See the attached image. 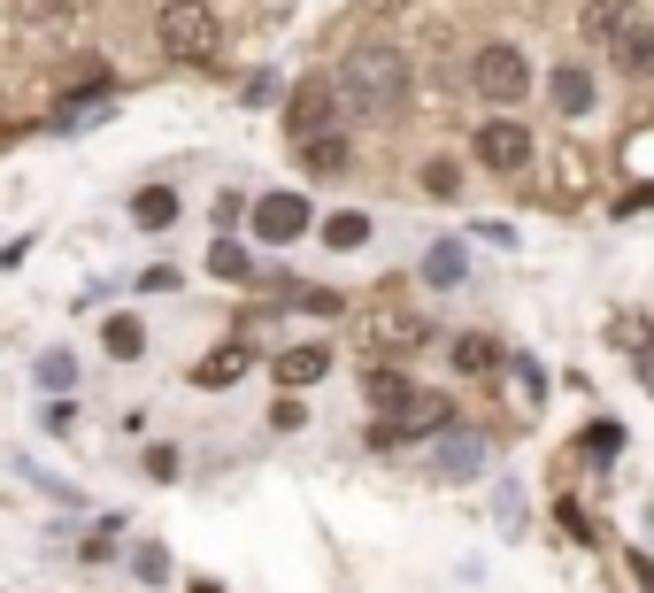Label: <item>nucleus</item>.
Instances as JSON below:
<instances>
[{
    "label": "nucleus",
    "instance_id": "nucleus-16",
    "mask_svg": "<svg viewBox=\"0 0 654 593\" xmlns=\"http://www.w3.org/2000/svg\"><path fill=\"white\" fill-rule=\"evenodd\" d=\"M323 370H332V348H285L278 355V386H316Z\"/></svg>",
    "mask_w": 654,
    "mask_h": 593
},
{
    "label": "nucleus",
    "instance_id": "nucleus-6",
    "mask_svg": "<svg viewBox=\"0 0 654 593\" xmlns=\"http://www.w3.org/2000/svg\"><path fill=\"white\" fill-rule=\"evenodd\" d=\"M485 463H493L485 432H432V447H424V470L432 478H477Z\"/></svg>",
    "mask_w": 654,
    "mask_h": 593
},
{
    "label": "nucleus",
    "instance_id": "nucleus-9",
    "mask_svg": "<svg viewBox=\"0 0 654 593\" xmlns=\"http://www.w3.org/2000/svg\"><path fill=\"white\" fill-rule=\"evenodd\" d=\"M308 216H316V209H308L300 193H262L247 224H255V239H270V247H285V239H300V231H308Z\"/></svg>",
    "mask_w": 654,
    "mask_h": 593
},
{
    "label": "nucleus",
    "instance_id": "nucleus-35",
    "mask_svg": "<svg viewBox=\"0 0 654 593\" xmlns=\"http://www.w3.org/2000/svg\"><path fill=\"white\" fill-rule=\"evenodd\" d=\"M355 9H362V16H400L408 0H355Z\"/></svg>",
    "mask_w": 654,
    "mask_h": 593
},
{
    "label": "nucleus",
    "instance_id": "nucleus-10",
    "mask_svg": "<svg viewBox=\"0 0 654 593\" xmlns=\"http://www.w3.org/2000/svg\"><path fill=\"white\" fill-rule=\"evenodd\" d=\"M462 278H470L462 239H432V247H424V286H432V293H454Z\"/></svg>",
    "mask_w": 654,
    "mask_h": 593
},
{
    "label": "nucleus",
    "instance_id": "nucleus-8",
    "mask_svg": "<svg viewBox=\"0 0 654 593\" xmlns=\"http://www.w3.org/2000/svg\"><path fill=\"white\" fill-rule=\"evenodd\" d=\"M477 162H485V169H524V162H531V131H524L516 116H485V124H477Z\"/></svg>",
    "mask_w": 654,
    "mask_h": 593
},
{
    "label": "nucleus",
    "instance_id": "nucleus-7",
    "mask_svg": "<svg viewBox=\"0 0 654 593\" xmlns=\"http://www.w3.org/2000/svg\"><path fill=\"white\" fill-rule=\"evenodd\" d=\"M432 432H447V401H439V393H416L400 416H385L370 440H377V447H400V440H432Z\"/></svg>",
    "mask_w": 654,
    "mask_h": 593
},
{
    "label": "nucleus",
    "instance_id": "nucleus-20",
    "mask_svg": "<svg viewBox=\"0 0 654 593\" xmlns=\"http://www.w3.org/2000/svg\"><path fill=\"white\" fill-rule=\"evenodd\" d=\"M101 348H108L116 363H139V355H146V331H139V316H108V324H101Z\"/></svg>",
    "mask_w": 654,
    "mask_h": 593
},
{
    "label": "nucleus",
    "instance_id": "nucleus-27",
    "mask_svg": "<svg viewBox=\"0 0 654 593\" xmlns=\"http://www.w3.org/2000/svg\"><path fill=\"white\" fill-rule=\"evenodd\" d=\"M185 463H178V447H146V478H162V485H170Z\"/></svg>",
    "mask_w": 654,
    "mask_h": 593
},
{
    "label": "nucleus",
    "instance_id": "nucleus-4",
    "mask_svg": "<svg viewBox=\"0 0 654 593\" xmlns=\"http://www.w3.org/2000/svg\"><path fill=\"white\" fill-rule=\"evenodd\" d=\"M362 348H393V355L432 348V324L408 308V301H370V308H362Z\"/></svg>",
    "mask_w": 654,
    "mask_h": 593
},
{
    "label": "nucleus",
    "instance_id": "nucleus-3",
    "mask_svg": "<svg viewBox=\"0 0 654 593\" xmlns=\"http://www.w3.org/2000/svg\"><path fill=\"white\" fill-rule=\"evenodd\" d=\"M470 85L493 109H516L524 93H531V70H524V54L516 47H477V62H470Z\"/></svg>",
    "mask_w": 654,
    "mask_h": 593
},
{
    "label": "nucleus",
    "instance_id": "nucleus-11",
    "mask_svg": "<svg viewBox=\"0 0 654 593\" xmlns=\"http://www.w3.org/2000/svg\"><path fill=\"white\" fill-rule=\"evenodd\" d=\"M362 401H370V408H377V424H385V416H400L408 401H416V386H408L400 370H385V363H377V370H362Z\"/></svg>",
    "mask_w": 654,
    "mask_h": 593
},
{
    "label": "nucleus",
    "instance_id": "nucleus-13",
    "mask_svg": "<svg viewBox=\"0 0 654 593\" xmlns=\"http://www.w3.org/2000/svg\"><path fill=\"white\" fill-rule=\"evenodd\" d=\"M347 162H355L347 131H323V139H308V147H300V169H308V178H347Z\"/></svg>",
    "mask_w": 654,
    "mask_h": 593
},
{
    "label": "nucleus",
    "instance_id": "nucleus-34",
    "mask_svg": "<svg viewBox=\"0 0 654 593\" xmlns=\"http://www.w3.org/2000/svg\"><path fill=\"white\" fill-rule=\"evenodd\" d=\"M516 386H524V401H539V393H547V378H539V363H516Z\"/></svg>",
    "mask_w": 654,
    "mask_h": 593
},
{
    "label": "nucleus",
    "instance_id": "nucleus-25",
    "mask_svg": "<svg viewBox=\"0 0 654 593\" xmlns=\"http://www.w3.org/2000/svg\"><path fill=\"white\" fill-rule=\"evenodd\" d=\"M578 455H593V463H608V455H624V424H586V440H578Z\"/></svg>",
    "mask_w": 654,
    "mask_h": 593
},
{
    "label": "nucleus",
    "instance_id": "nucleus-32",
    "mask_svg": "<svg viewBox=\"0 0 654 593\" xmlns=\"http://www.w3.org/2000/svg\"><path fill=\"white\" fill-rule=\"evenodd\" d=\"M639 209H654V186H631V193H616V216H639Z\"/></svg>",
    "mask_w": 654,
    "mask_h": 593
},
{
    "label": "nucleus",
    "instance_id": "nucleus-28",
    "mask_svg": "<svg viewBox=\"0 0 654 593\" xmlns=\"http://www.w3.org/2000/svg\"><path fill=\"white\" fill-rule=\"evenodd\" d=\"M247 101H255V109L278 101V70H255V77H247Z\"/></svg>",
    "mask_w": 654,
    "mask_h": 593
},
{
    "label": "nucleus",
    "instance_id": "nucleus-18",
    "mask_svg": "<svg viewBox=\"0 0 654 593\" xmlns=\"http://www.w3.org/2000/svg\"><path fill=\"white\" fill-rule=\"evenodd\" d=\"M24 16H31L39 31H69V24L93 16V0H24Z\"/></svg>",
    "mask_w": 654,
    "mask_h": 593
},
{
    "label": "nucleus",
    "instance_id": "nucleus-36",
    "mask_svg": "<svg viewBox=\"0 0 654 593\" xmlns=\"http://www.w3.org/2000/svg\"><path fill=\"white\" fill-rule=\"evenodd\" d=\"M193 593H223V585H216V578H193Z\"/></svg>",
    "mask_w": 654,
    "mask_h": 593
},
{
    "label": "nucleus",
    "instance_id": "nucleus-21",
    "mask_svg": "<svg viewBox=\"0 0 654 593\" xmlns=\"http://www.w3.org/2000/svg\"><path fill=\"white\" fill-rule=\"evenodd\" d=\"M370 239V216L362 209H339V216H323V247H332V254H355Z\"/></svg>",
    "mask_w": 654,
    "mask_h": 593
},
{
    "label": "nucleus",
    "instance_id": "nucleus-19",
    "mask_svg": "<svg viewBox=\"0 0 654 593\" xmlns=\"http://www.w3.org/2000/svg\"><path fill=\"white\" fill-rule=\"evenodd\" d=\"M131 224H146V231H170V224H178V193H170V186H146V193L131 201Z\"/></svg>",
    "mask_w": 654,
    "mask_h": 593
},
{
    "label": "nucleus",
    "instance_id": "nucleus-22",
    "mask_svg": "<svg viewBox=\"0 0 654 593\" xmlns=\"http://www.w3.org/2000/svg\"><path fill=\"white\" fill-rule=\"evenodd\" d=\"M501 363V339H485V331H462L454 339V370H470V378H485V370H493Z\"/></svg>",
    "mask_w": 654,
    "mask_h": 593
},
{
    "label": "nucleus",
    "instance_id": "nucleus-12",
    "mask_svg": "<svg viewBox=\"0 0 654 593\" xmlns=\"http://www.w3.org/2000/svg\"><path fill=\"white\" fill-rule=\"evenodd\" d=\"M247 363H255L247 339H231V348H216V355L193 363V386H208V393H216V386H239V378H247Z\"/></svg>",
    "mask_w": 654,
    "mask_h": 593
},
{
    "label": "nucleus",
    "instance_id": "nucleus-15",
    "mask_svg": "<svg viewBox=\"0 0 654 593\" xmlns=\"http://www.w3.org/2000/svg\"><path fill=\"white\" fill-rule=\"evenodd\" d=\"M208 270H216L223 286H255V254L239 247V239H208Z\"/></svg>",
    "mask_w": 654,
    "mask_h": 593
},
{
    "label": "nucleus",
    "instance_id": "nucleus-30",
    "mask_svg": "<svg viewBox=\"0 0 654 593\" xmlns=\"http://www.w3.org/2000/svg\"><path fill=\"white\" fill-rule=\"evenodd\" d=\"M424 186H432V193H454V186H462V169H454V162H432V169H424Z\"/></svg>",
    "mask_w": 654,
    "mask_h": 593
},
{
    "label": "nucleus",
    "instance_id": "nucleus-2",
    "mask_svg": "<svg viewBox=\"0 0 654 593\" xmlns=\"http://www.w3.org/2000/svg\"><path fill=\"white\" fill-rule=\"evenodd\" d=\"M154 47L170 62H216L223 24H216L208 0H162V9H154Z\"/></svg>",
    "mask_w": 654,
    "mask_h": 593
},
{
    "label": "nucleus",
    "instance_id": "nucleus-14",
    "mask_svg": "<svg viewBox=\"0 0 654 593\" xmlns=\"http://www.w3.org/2000/svg\"><path fill=\"white\" fill-rule=\"evenodd\" d=\"M578 24H586V39L616 47V39H624V31L639 24V16H631V0H586V16H578Z\"/></svg>",
    "mask_w": 654,
    "mask_h": 593
},
{
    "label": "nucleus",
    "instance_id": "nucleus-29",
    "mask_svg": "<svg viewBox=\"0 0 654 593\" xmlns=\"http://www.w3.org/2000/svg\"><path fill=\"white\" fill-rule=\"evenodd\" d=\"M554 517H562V532H569V540H593V525H586V508H578V501H562Z\"/></svg>",
    "mask_w": 654,
    "mask_h": 593
},
{
    "label": "nucleus",
    "instance_id": "nucleus-24",
    "mask_svg": "<svg viewBox=\"0 0 654 593\" xmlns=\"http://www.w3.org/2000/svg\"><path fill=\"white\" fill-rule=\"evenodd\" d=\"M69 378H77V355H69V348H47V355H39V386H47V393H69Z\"/></svg>",
    "mask_w": 654,
    "mask_h": 593
},
{
    "label": "nucleus",
    "instance_id": "nucleus-1",
    "mask_svg": "<svg viewBox=\"0 0 654 593\" xmlns=\"http://www.w3.org/2000/svg\"><path fill=\"white\" fill-rule=\"evenodd\" d=\"M332 93L355 109V116H400L408 109V93H416V77H408V54L400 47H385V39H362V47H347V62H339V85Z\"/></svg>",
    "mask_w": 654,
    "mask_h": 593
},
{
    "label": "nucleus",
    "instance_id": "nucleus-23",
    "mask_svg": "<svg viewBox=\"0 0 654 593\" xmlns=\"http://www.w3.org/2000/svg\"><path fill=\"white\" fill-rule=\"evenodd\" d=\"M616 62H624L631 77H654V24H631V31L616 39Z\"/></svg>",
    "mask_w": 654,
    "mask_h": 593
},
{
    "label": "nucleus",
    "instance_id": "nucleus-31",
    "mask_svg": "<svg viewBox=\"0 0 654 593\" xmlns=\"http://www.w3.org/2000/svg\"><path fill=\"white\" fill-rule=\"evenodd\" d=\"M293 301H300L308 316H339V293H323V286H316V293H293Z\"/></svg>",
    "mask_w": 654,
    "mask_h": 593
},
{
    "label": "nucleus",
    "instance_id": "nucleus-33",
    "mask_svg": "<svg viewBox=\"0 0 654 593\" xmlns=\"http://www.w3.org/2000/svg\"><path fill=\"white\" fill-rule=\"evenodd\" d=\"M139 286H146V293H170V286H178V270H170V263H154V270H139Z\"/></svg>",
    "mask_w": 654,
    "mask_h": 593
},
{
    "label": "nucleus",
    "instance_id": "nucleus-17",
    "mask_svg": "<svg viewBox=\"0 0 654 593\" xmlns=\"http://www.w3.org/2000/svg\"><path fill=\"white\" fill-rule=\"evenodd\" d=\"M554 109H562V116H586V109H593V77H586L578 62L554 70Z\"/></svg>",
    "mask_w": 654,
    "mask_h": 593
},
{
    "label": "nucleus",
    "instance_id": "nucleus-26",
    "mask_svg": "<svg viewBox=\"0 0 654 593\" xmlns=\"http://www.w3.org/2000/svg\"><path fill=\"white\" fill-rule=\"evenodd\" d=\"M131 570H139L146 585H162V578H170V555H162V540H139V547H131Z\"/></svg>",
    "mask_w": 654,
    "mask_h": 593
},
{
    "label": "nucleus",
    "instance_id": "nucleus-5",
    "mask_svg": "<svg viewBox=\"0 0 654 593\" xmlns=\"http://www.w3.org/2000/svg\"><path fill=\"white\" fill-rule=\"evenodd\" d=\"M285 131H293V147H308V139H323V131H339V93H332V85H293Z\"/></svg>",
    "mask_w": 654,
    "mask_h": 593
}]
</instances>
